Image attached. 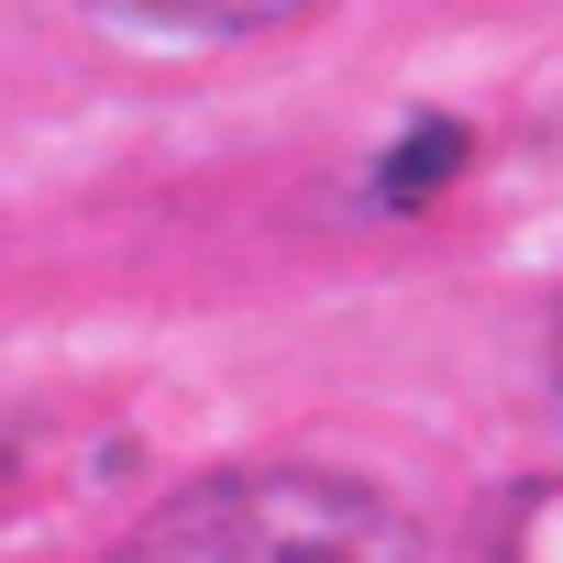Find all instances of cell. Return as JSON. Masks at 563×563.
<instances>
[{
  "mask_svg": "<svg viewBox=\"0 0 563 563\" xmlns=\"http://www.w3.org/2000/svg\"><path fill=\"white\" fill-rule=\"evenodd\" d=\"M464 144H475L464 122H409V133H398V155L376 166V199H387V210H420L431 188H453V177H464Z\"/></svg>",
  "mask_w": 563,
  "mask_h": 563,
  "instance_id": "3957f363",
  "label": "cell"
},
{
  "mask_svg": "<svg viewBox=\"0 0 563 563\" xmlns=\"http://www.w3.org/2000/svg\"><path fill=\"white\" fill-rule=\"evenodd\" d=\"M111 563H431L420 519L332 464H221L144 508Z\"/></svg>",
  "mask_w": 563,
  "mask_h": 563,
  "instance_id": "6da1fadb",
  "label": "cell"
},
{
  "mask_svg": "<svg viewBox=\"0 0 563 563\" xmlns=\"http://www.w3.org/2000/svg\"><path fill=\"white\" fill-rule=\"evenodd\" d=\"M100 12L133 34H166V45H254V34L310 23L321 0H100Z\"/></svg>",
  "mask_w": 563,
  "mask_h": 563,
  "instance_id": "7a4b0ae2",
  "label": "cell"
},
{
  "mask_svg": "<svg viewBox=\"0 0 563 563\" xmlns=\"http://www.w3.org/2000/svg\"><path fill=\"white\" fill-rule=\"evenodd\" d=\"M552 398H563V310H552Z\"/></svg>",
  "mask_w": 563,
  "mask_h": 563,
  "instance_id": "277c9868",
  "label": "cell"
}]
</instances>
